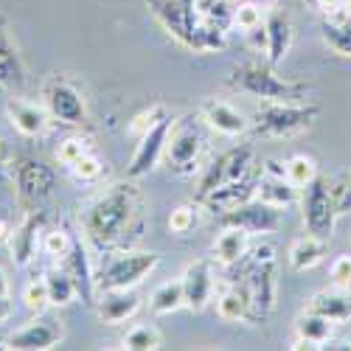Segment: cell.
<instances>
[{
  "label": "cell",
  "mask_w": 351,
  "mask_h": 351,
  "mask_svg": "<svg viewBox=\"0 0 351 351\" xmlns=\"http://www.w3.org/2000/svg\"><path fill=\"white\" fill-rule=\"evenodd\" d=\"M138 208H141V199L130 183L110 186L90 206H84V211L79 217L87 242L96 250H107V253L115 250L130 233V228L138 217Z\"/></svg>",
  "instance_id": "obj_1"
},
{
  "label": "cell",
  "mask_w": 351,
  "mask_h": 351,
  "mask_svg": "<svg viewBox=\"0 0 351 351\" xmlns=\"http://www.w3.org/2000/svg\"><path fill=\"white\" fill-rule=\"evenodd\" d=\"M230 87H237L239 93H247L261 101H304L309 96V87L301 82H287L273 71V65H258V62H245L230 71Z\"/></svg>",
  "instance_id": "obj_2"
},
{
  "label": "cell",
  "mask_w": 351,
  "mask_h": 351,
  "mask_svg": "<svg viewBox=\"0 0 351 351\" xmlns=\"http://www.w3.org/2000/svg\"><path fill=\"white\" fill-rule=\"evenodd\" d=\"M317 112L320 110L306 101H265L256 110L250 130L258 138H292L309 130Z\"/></svg>",
  "instance_id": "obj_3"
},
{
  "label": "cell",
  "mask_w": 351,
  "mask_h": 351,
  "mask_svg": "<svg viewBox=\"0 0 351 351\" xmlns=\"http://www.w3.org/2000/svg\"><path fill=\"white\" fill-rule=\"evenodd\" d=\"M202 149H206V132H202L199 115L174 119L169 141H166V152H163L166 166L174 174H180V178H194V174L202 169L199 166Z\"/></svg>",
  "instance_id": "obj_4"
},
{
  "label": "cell",
  "mask_w": 351,
  "mask_h": 351,
  "mask_svg": "<svg viewBox=\"0 0 351 351\" xmlns=\"http://www.w3.org/2000/svg\"><path fill=\"white\" fill-rule=\"evenodd\" d=\"M160 265V253L155 250H127V253H112L96 273V289H135L143 284L146 276H152Z\"/></svg>",
  "instance_id": "obj_5"
},
{
  "label": "cell",
  "mask_w": 351,
  "mask_h": 351,
  "mask_svg": "<svg viewBox=\"0 0 351 351\" xmlns=\"http://www.w3.org/2000/svg\"><path fill=\"white\" fill-rule=\"evenodd\" d=\"M146 6L155 14V20L166 28L169 37H174L183 48L202 53L197 0H146Z\"/></svg>",
  "instance_id": "obj_6"
},
{
  "label": "cell",
  "mask_w": 351,
  "mask_h": 351,
  "mask_svg": "<svg viewBox=\"0 0 351 351\" xmlns=\"http://www.w3.org/2000/svg\"><path fill=\"white\" fill-rule=\"evenodd\" d=\"M301 208H304L306 233H315L320 239H332L335 222H337V199H335L329 180H324L317 174L301 194Z\"/></svg>",
  "instance_id": "obj_7"
},
{
  "label": "cell",
  "mask_w": 351,
  "mask_h": 351,
  "mask_svg": "<svg viewBox=\"0 0 351 351\" xmlns=\"http://www.w3.org/2000/svg\"><path fill=\"white\" fill-rule=\"evenodd\" d=\"M253 158L256 149L250 143H239L233 149L217 155L206 169H202V178H199V194H206L222 183H233V180H245L250 178V169H253Z\"/></svg>",
  "instance_id": "obj_8"
},
{
  "label": "cell",
  "mask_w": 351,
  "mask_h": 351,
  "mask_svg": "<svg viewBox=\"0 0 351 351\" xmlns=\"http://www.w3.org/2000/svg\"><path fill=\"white\" fill-rule=\"evenodd\" d=\"M43 101H45V110L51 112V119H56L60 124L79 127L87 121V101L68 79H60V76L48 79L43 84Z\"/></svg>",
  "instance_id": "obj_9"
},
{
  "label": "cell",
  "mask_w": 351,
  "mask_h": 351,
  "mask_svg": "<svg viewBox=\"0 0 351 351\" xmlns=\"http://www.w3.org/2000/svg\"><path fill=\"white\" fill-rule=\"evenodd\" d=\"M171 124H174L171 115H163V119H160L149 132H143V135L138 138L135 155H132V160H130V166H127V180L143 178V174H149V171L163 160Z\"/></svg>",
  "instance_id": "obj_10"
},
{
  "label": "cell",
  "mask_w": 351,
  "mask_h": 351,
  "mask_svg": "<svg viewBox=\"0 0 351 351\" xmlns=\"http://www.w3.org/2000/svg\"><path fill=\"white\" fill-rule=\"evenodd\" d=\"M222 222L247 230L250 237H256V233H273V230L281 228V208H276V206H270V202L253 197V199L242 202L239 208L222 214Z\"/></svg>",
  "instance_id": "obj_11"
},
{
  "label": "cell",
  "mask_w": 351,
  "mask_h": 351,
  "mask_svg": "<svg viewBox=\"0 0 351 351\" xmlns=\"http://www.w3.org/2000/svg\"><path fill=\"white\" fill-rule=\"evenodd\" d=\"M183 292H186V306L194 312H202L214 301V289H217V270H214V258H197L186 267L180 276Z\"/></svg>",
  "instance_id": "obj_12"
},
{
  "label": "cell",
  "mask_w": 351,
  "mask_h": 351,
  "mask_svg": "<svg viewBox=\"0 0 351 351\" xmlns=\"http://www.w3.org/2000/svg\"><path fill=\"white\" fill-rule=\"evenodd\" d=\"M62 337H65V329H62L60 320L37 315L32 324H25L23 329H17L6 343L14 351H48L53 346H60Z\"/></svg>",
  "instance_id": "obj_13"
},
{
  "label": "cell",
  "mask_w": 351,
  "mask_h": 351,
  "mask_svg": "<svg viewBox=\"0 0 351 351\" xmlns=\"http://www.w3.org/2000/svg\"><path fill=\"white\" fill-rule=\"evenodd\" d=\"M14 180H17V194L25 206H40L53 194L56 174L40 160H23L14 171Z\"/></svg>",
  "instance_id": "obj_14"
},
{
  "label": "cell",
  "mask_w": 351,
  "mask_h": 351,
  "mask_svg": "<svg viewBox=\"0 0 351 351\" xmlns=\"http://www.w3.org/2000/svg\"><path fill=\"white\" fill-rule=\"evenodd\" d=\"M256 197L270 202L276 208H289L298 202V189L287 180L284 163L267 160L265 169H261V178L256 180Z\"/></svg>",
  "instance_id": "obj_15"
},
{
  "label": "cell",
  "mask_w": 351,
  "mask_h": 351,
  "mask_svg": "<svg viewBox=\"0 0 351 351\" xmlns=\"http://www.w3.org/2000/svg\"><path fill=\"white\" fill-rule=\"evenodd\" d=\"M199 119L202 124H206L208 130L225 135V138H239L250 130V119L245 112H239L233 104L228 101H219V99H208V101H202L199 107Z\"/></svg>",
  "instance_id": "obj_16"
},
{
  "label": "cell",
  "mask_w": 351,
  "mask_h": 351,
  "mask_svg": "<svg viewBox=\"0 0 351 351\" xmlns=\"http://www.w3.org/2000/svg\"><path fill=\"white\" fill-rule=\"evenodd\" d=\"M6 119L12 121V127L25 135V138H43L48 132L51 124V112L34 101L25 99H9L6 101Z\"/></svg>",
  "instance_id": "obj_17"
},
{
  "label": "cell",
  "mask_w": 351,
  "mask_h": 351,
  "mask_svg": "<svg viewBox=\"0 0 351 351\" xmlns=\"http://www.w3.org/2000/svg\"><path fill=\"white\" fill-rule=\"evenodd\" d=\"M256 197V180L245 178V180H233V183H222L206 194H199V202L206 206L211 214H228L233 208H239L242 202Z\"/></svg>",
  "instance_id": "obj_18"
},
{
  "label": "cell",
  "mask_w": 351,
  "mask_h": 351,
  "mask_svg": "<svg viewBox=\"0 0 351 351\" xmlns=\"http://www.w3.org/2000/svg\"><path fill=\"white\" fill-rule=\"evenodd\" d=\"M141 309V298L135 289H101V298L96 301V312L101 317V324L119 326L127 324L130 317H135Z\"/></svg>",
  "instance_id": "obj_19"
},
{
  "label": "cell",
  "mask_w": 351,
  "mask_h": 351,
  "mask_svg": "<svg viewBox=\"0 0 351 351\" xmlns=\"http://www.w3.org/2000/svg\"><path fill=\"white\" fill-rule=\"evenodd\" d=\"M289 48H292V23L284 12L270 9L265 14V53H267V62L276 68L278 62H284Z\"/></svg>",
  "instance_id": "obj_20"
},
{
  "label": "cell",
  "mask_w": 351,
  "mask_h": 351,
  "mask_svg": "<svg viewBox=\"0 0 351 351\" xmlns=\"http://www.w3.org/2000/svg\"><path fill=\"white\" fill-rule=\"evenodd\" d=\"M247 250H250V233L237 225H225V230L214 239L211 258H214V265L230 270L233 265H239L247 256Z\"/></svg>",
  "instance_id": "obj_21"
},
{
  "label": "cell",
  "mask_w": 351,
  "mask_h": 351,
  "mask_svg": "<svg viewBox=\"0 0 351 351\" xmlns=\"http://www.w3.org/2000/svg\"><path fill=\"white\" fill-rule=\"evenodd\" d=\"M43 217L40 214H28L23 219V225L17 230H12V258H14V265L25 267L28 261H32L40 250V242H43Z\"/></svg>",
  "instance_id": "obj_22"
},
{
  "label": "cell",
  "mask_w": 351,
  "mask_h": 351,
  "mask_svg": "<svg viewBox=\"0 0 351 351\" xmlns=\"http://www.w3.org/2000/svg\"><path fill=\"white\" fill-rule=\"evenodd\" d=\"M65 270L73 276V281L79 287V295L87 304H93V295H96V273L90 267V258H87L84 242L79 237H73V242H71V250L65 256Z\"/></svg>",
  "instance_id": "obj_23"
},
{
  "label": "cell",
  "mask_w": 351,
  "mask_h": 351,
  "mask_svg": "<svg viewBox=\"0 0 351 351\" xmlns=\"http://www.w3.org/2000/svg\"><path fill=\"white\" fill-rule=\"evenodd\" d=\"M217 315L225 320V324L250 320V289L242 278L228 281V287L217 295Z\"/></svg>",
  "instance_id": "obj_24"
},
{
  "label": "cell",
  "mask_w": 351,
  "mask_h": 351,
  "mask_svg": "<svg viewBox=\"0 0 351 351\" xmlns=\"http://www.w3.org/2000/svg\"><path fill=\"white\" fill-rule=\"evenodd\" d=\"M335 335V324L329 317L304 309V315L295 320V346L292 348H324Z\"/></svg>",
  "instance_id": "obj_25"
},
{
  "label": "cell",
  "mask_w": 351,
  "mask_h": 351,
  "mask_svg": "<svg viewBox=\"0 0 351 351\" xmlns=\"http://www.w3.org/2000/svg\"><path fill=\"white\" fill-rule=\"evenodd\" d=\"M306 309L329 317L335 326L337 324H351V292H346L340 287L337 289H324V292H317V295H312L306 301Z\"/></svg>",
  "instance_id": "obj_26"
},
{
  "label": "cell",
  "mask_w": 351,
  "mask_h": 351,
  "mask_svg": "<svg viewBox=\"0 0 351 351\" xmlns=\"http://www.w3.org/2000/svg\"><path fill=\"white\" fill-rule=\"evenodd\" d=\"M326 247H329V239H320L315 233H304V237H298L289 245V267L298 273L317 267L326 258Z\"/></svg>",
  "instance_id": "obj_27"
},
{
  "label": "cell",
  "mask_w": 351,
  "mask_h": 351,
  "mask_svg": "<svg viewBox=\"0 0 351 351\" xmlns=\"http://www.w3.org/2000/svg\"><path fill=\"white\" fill-rule=\"evenodd\" d=\"M186 306V292H183V281H163L152 295H149V312L152 315H171Z\"/></svg>",
  "instance_id": "obj_28"
},
{
  "label": "cell",
  "mask_w": 351,
  "mask_h": 351,
  "mask_svg": "<svg viewBox=\"0 0 351 351\" xmlns=\"http://www.w3.org/2000/svg\"><path fill=\"white\" fill-rule=\"evenodd\" d=\"M45 287H48V298H51V306H68L73 304V298L79 295V287L73 281V276L62 267V270H48L43 276Z\"/></svg>",
  "instance_id": "obj_29"
},
{
  "label": "cell",
  "mask_w": 351,
  "mask_h": 351,
  "mask_svg": "<svg viewBox=\"0 0 351 351\" xmlns=\"http://www.w3.org/2000/svg\"><path fill=\"white\" fill-rule=\"evenodd\" d=\"M25 73H23V62H20V53L12 45L9 34L0 28V84L12 87V84H23Z\"/></svg>",
  "instance_id": "obj_30"
},
{
  "label": "cell",
  "mask_w": 351,
  "mask_h": 351,
  "mask_svg": "<svg viewBox=\"0 0 351 351\" xmlns=\"http://www.w3.org/2000/svg\"><path fill=\"white\" fill-rule=\"evenodd\" d=\"M284 171H287V180L295 186L298 191H304L317 178V160L312 155H292L284 163Z\"/></svg>",
  "instance_id": "obj_31"
},
{
  "label": "cell",
  "mask_w": 351,
  "mask_h": 351,
  "mask_svg": "<svg viewBox=\"0 0 351 351\" xmlns=\"http://www.w3.org/2000/svg\"><path fill=\"white\" fill-rule=\"evenodd\" d=\"M324 40L326 45L340 53V56H351V20L340 17V20H326L324 23Z\"/></svg>",
  "instance_id": "obj_32"
},
{
  "label": "cell",
  "mask_w": 351,
  "mask_h": 351,
  "mask_svg": "<svg viewBox=\"0 0 351 351\" xmlns=\"http://www.w3.org/2000/svg\"><path fill=\"white\" fill-rule=\"evenodd\" d=\"M121 348H127V351H155V348H160V332L149 324H138L121 337Z\"/></svg>",
  "instance_id": "obj_33"
},
{
  "label": "cell",
  "mask_w": 351,
  "mask_h": 351,
  "mask_svg": "<svg viewBox=\"0 0 351 351\" xmlns=\"http://www.w3.org/2000/svg\"><path fill=\"white\" fill-rule=\"evenodd\" d=\"M71 242L73 237L62 228H45L43 230V242H40V250L51 258H65L68 250H71Z\"/></svg>",
  "instance_id": "obj_34"
},
{
  "label": "cell",
  "mask_w": 351,
  "mask_h": 351,
  "mask_svg": "<svg viewBox=\"0 0 351 351\" xmlns=\"http://www.w3.org/2000/svg\"><path fill=\"white\" fill-rule=\"evenodd\" d=\"M23 304L28 312H34V315H43L48 306H51V298H48V287L43 278H34V281H28L23 287Z\"/></svg>",
  "instance_id": "obj_35"
},
{
  "label": "cell",
  "mask_w": 351,
  "mask_h": 351,
  "mask_svg": "<svg viewBox=\"0 0 351 351\" xmlns=\"http://www.w3.org/2000/svg\"><path fill=\"white\" fill-rule=\"evenodd\" d=\"M265 14H267V12L261 9V6H250V3L233 6V25H237L239 32L250 34V32H256V28L265 25Z\"/></svg>",
  "instance_id": "obj_36"
},
{
  "label": "cell",
  "mask_w": 351,
  "mask_h": 351,
  "mask_svg": "<svg viewBox=\"0 0 351 351\" xmlns=\"http://www.w3.org/2000/svg\"><path fill=\"white\" fill-rule=\"evenodd\" d=\"M90 152V143H87V138H79V135H71L65 141H60V146H56V160H60L62 166H73L82 155Z\"/></svg>",
  "instance_id": "obj_37"
},
{
  "label": "cell",
  "mask_w": 351,
  "mask_h": 351,
  "mask_svg": "<svg viewBox=\"0 0 351 351\" xmlns=\"http://www.w3.org/2000/svg\"><path fill=\"white\" fill-rule=\"evenodd\" d=\"M197 217H199V208L197 206H189V202H186V206H178V208L169 214V230L178 233V237H186V233L194 230Z\"/></svg>",
  "instance_id": "obj_38"
},
{
  "label": "cell",
  "mask_w": 351,
  "mask_h": 351,
  "mask_svg": "<svg viewBox=\"0 0 351 351\" xmlns=\"http://www.w3.org/2000/svg\"><path fill=\"white\" fill-rule=\"evenodd\" d=\"M71 171H73V178H76L79 183H96V180L101 178V171H104V163H101L93 152H87V155H82V158L71 166Z\"/></svg>",
  "instance_id": "obj_39"
},
{
  "label": "cell",
  "mask_w": 351,
  "mask_h": 351,
  "mask_svg": "<svg viewBox=\"0 0 351 351\" xmlns=\"http://www.w3.org/2000/svg\"><path fill=\"white\" fill-rule=\"evenodd\" d=\"M163 107L160 104H155V107H149V110H143V112H138L135 119L130 121V135H135V138H141L143 132H149L160 119H163Z\"/></svg>",
  "instance_id": "obj_40"
},
{
  "label": "cell",
  "mask_w": 351,
  "mask_h": 351,
  "mask_svg": "<svg viewBox=\"0 0 351 351\" xmlns=\"http://www.w3.org/2000/svg\"><path fill=\"white\" fill-rule=\"evenodd\" d=\"M329 273H332V281H335L340 289H351V253L337 256V258L332 261Z\"/></svg>",
  "instance_id": "obj_41"
},
{
  "label": "cell",
  "mask_w": 351,
  "mask_h": 351,
  "mask_svg": "<svg viewBox=\"0 0 351 351\" xmlns=\"http://www.w3.org/2000/svg\"><path fill=\"white\" fill-rule=\"evenodd\" d=\"M12 315H14V304L9 298V292H3V295H0V326H3Z\"/></svg>",
  "instance_id": "obj_42"
},
{
  "label": "cell",
  "mask_w": 351,
  "mask_h": 351,
  "mask_svg": "<svg viewBox=\"0 0 351 351\" xmlns=\"http://www.w3.org/2000/svg\"><path fill=\"white\" fill-rule=\"evenodd\" d=\"M351 211V178H348V183L343 186V194H340V199H337V214H348Z\"/></svg>",
  "instance_id": "obj_43"
},
{
  "label": "cell",
  "mask_w": 351,
  "mask_h": 351,
  "mask_svg": "<svg viewBox=\"0 0 351 351\" xmlns=\"http://www.w3.org/2000/svg\"><path fill=\"white\" fill-rule=\"evenodd\" d=\"M315 6L324 12V14H340L343 0H315Z\"/></svg>",
  "instance_id": "obj_44"
},
{
  "label": "cell",
  "mask_w": 351,
  "mask_h": 351,
  "mask_svg": "<svg viewBox=\"0 0 351 351\" xmlns=\"http://www.w3.org/2000/svg\"><path fill=\"white\" fill-rule=\"evenodd\" d=\"M233 6H245V3H250V6H261V9H267V6H273L276 0H230Z\"/></svg>",
  "instance_id": "obj_45"
},
{
  "label": "cell",
  "mask_w": 351,
  "mask_h": 351,
  "mask_svg": "<svg viewBox=\"0 0 351 351\" xmlns=\"http://www.w3.org/2000/svg\"><path fill=\"white\" fill-rule=\"evenodd\" d=\"M9 239H12V228L6 219H0V245H6Z\"/></svg>",
  "instance_id": "obj_46"
},
{
  "label": "cell",
  "mask_w": 351,
  "mask_h": 351,
  "mask_svg": "<svg viewBox=\"0 0 351 351\" xmlns=\"http://www.w3.org/2000/svg\"><path fill=\"white\" fill-rule=\"evenodd\" d=\"M340 17L351 20V0H343V6H340Z\"/></svg>",
  "instance_id": "obj_47"
},
{
  "label": "cell",
  "mask_w": 351,
  "mask_h": 351,
  "mask_svg": "<svg viewBox=\"0 0 351 351\" xmlns=\"http://www.w3.org/2000/svg\"><path fill=\"white\" fill-rule=\"evenodd\" d=\"M3 292H9V281H6V273L0 270V295H3Z\"/></svg>",
  "instance_id": "obj_48"
},
{
  "label": "cell",
  "mask_w": 351,
  "mask_h": 351,
  "mask_svg": "<svg viewBox=\"0 0 351 351\" xmlns=\"http://www.w3.org/2000/svg\"><path fill=\"white\" fill-rule=\"evenodd\" d=\"M0 166H3V141H0Z\"/></svg>",
  "instance_id": "obj_49"
}]
</instances>
